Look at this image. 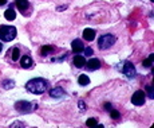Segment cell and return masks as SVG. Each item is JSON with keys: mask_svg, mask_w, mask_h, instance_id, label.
<instances>
[{"mask_svg": "<svg viewBox=\"0 0 154 128\" xmlns=\"http://www.w3.org/2000/svg\"><path fill=\"white\" fill-rule=\"evenodd\" d=\"M26 88L34 94H42L47 90V81L44 78H32L26 84Z\"/></svg>", "mask_w": 154, "mask_h": 128, "instance_id": "obj_1", "label": "cell"}, {"mask_svg": "<svg viewBox=\"0 0 154 128\" xmlns=\"http://www.w3.org/2000/svg\"><path fill=\"white\" fill-rule=\"evenodd\" d=\"M16 37V28L14 26H0V39L3 42H11Z\"/></svg>", "mask_w": 154, "mask_h": 128, "instance_id": "obj_2", "label": "cell"}, {"mask_svg": "<svg viewBox=\"0 0 154 128\" xmlns=\"http://www.w3.org/2000/svg\"><path fill=\"white\" fill-rule=\"evenodd\" d=\"M115 37L114 35H111V34H105V35H100L99 37V39H98V46H99V49H102V50H106V49H109V47H111L112 44L115 43Z\"/></svg>", "mask_w": 154, "mask_h": 128, "instance_id": "obj_3", "label": "cell"}, {"mask_svg": "<svg viewBox=\"0 0 154 128\" xmlns=\"http://www.w3.org/2000/svg\"><path fill=\"white\" fill-rule=\"evenodd\" d=\"M145 97H146V94L143 93L142 90H137L134 94L131 96V103L134 104V105H143L145 103Z\"/></svg>", "mask_w": 154, "mask_h": 128, "instance_id": "obj_4", "label": "cell"}, {"mask_svg": "<svg viewBox=\"0 0 154 128\" xmlns=\"http://www.w3.org/2000/svg\"><path fill=\"white\" fill-rule=\"evenodd\" d=\"M122 73L125 74L126 77H129V78L135 77V67H134V65H133L131 62H125V64H123V67H122Z\"/></svg>", "mask_w": 154, "mask_h": 128, "instance_id": "obj_5", "label": "cell"}, {"mask_svg": "<svg viewBox=\"0 0 154 128\" xmlns=\"http://www.w3.org/2000/svg\"><path fill=\"white\" fill-rule=\"evenodd\" d=\"M15 108L20 112H29L32 108H34V105L29 104L28 101H17V103L15 104Z\"/></svg>", "mask_w": 154, "mask_h": 128, "instance_id": "obj_6", "label": "cell"}, {"mask_svg": "<svg viewBox=\"0 0 154 128\" xmlns=\"http://www.w3.org/2000/svg\"><path fill=\"white\" fill-rule=\"evenodd\" d=\"M71 49H72V53H75V54H79V53L83 51V49H85L83 42H82L81 39H75V41H72Z\"/></svg>", "mask_w": 154, "mask_h": 128, "instance_id": "obj_7", "label": "cell"}, {"mask_svg": "<svg viewBox=\"0 0 154 128\" xmlns=\"http://www.w3.org/2000/svg\"><path fill=\"white\" fill-rule=\"evenodd\" d=\"M95 30H93V28H86L85 31H83V38L87 42H91V41H94L95 39Z\"/></svg>", "mask_w": 154, "mask_h": 128, "instance_id": "obj_8", "label": "cell"}, {"mask_svg": "<svg viewBox=\"0 0 154 128\" xmlns=\"http://www.w3.org/2000/svg\"><path fill=\"white\" fill-rule=\"evenodd\" d=\"M86 65H87L88 70H97V69H99L100 67V61L99 59H97V58H93V59H90Z\"/></svg>", "mask_w": 154, "mask_h": 128, "instance_id": "obj_9", "label": "cell"}, {"mask_svg": "<svg viewBox=\"0 0 154 128\" xmlns=\"http://www.w3.org/2000/svg\"><path fill=\"white\" fill-rule=\"evenodd\" d=\"M16 7L19 8L22 12H24L26 14V11L28 10V7H29V4H28V0H16Z\"/></svg>", "mask_w": 154, "mask_h": 128, "instance_id": "obj_10", "label": "cell"}, {"mask_svg": "<svg viewBox=\"0 0 154 128\" xmlns=\"http://www.w3.org/2000/svg\"><path fill=\"white\" fill-rule=\"evenodd\" d=\"M74 65H75L76 67H79V69L83 67L86 65V59L83 55H75V57H74Z\"/></svg>", "mask_w": 154, "mask_h": 128, "instance_id": "obj_11", "label": "cell"}, {"mask_svg": "<svg viewBox=\"0 0 154 128\" xmlns=\"http://www.w3.org/2000/svg\"><path fill=\"white\" fill-rule=\"evenodd\" d=\"M50 96L54 97V99H59V97L64 96V90L62 88H54L50 90Z\"/></svg>", "mask_w": 154, "mask_h": 128, "instance_id": "obj_12", "label": "cell"}, {"mask_svg": "<svg viewBox=\"0 0 154 128\" xmlns=\"http://www.w3.org/2000/svg\"><path fill=\"white\" fill-rule=\"evenodd\" d=\"M23 67H31L32 66V59L29 55H23L22 57V61H20Z\"/></svg>", "mask_w": 154, "mask_h": 128, "instance_id": "obj_13", "label": "cell"}, {"mask_svg": "<svg viewBox=\"0 0 154 128\" xmlns=\"http://www.w3.org/2000/svg\"><path fill=\"white\" fill-rule=\"evenodd\" d=\"M4 16L7 20H15V18H16V12L14 11V8H8L7 11L4 12Z\"/></svg>", "mask_w": 154, "mask_h": 128, "instance_id": "obj_14", "label": "cell"}, {"mask_svg": "<svg viewBox=\"0 0 154 128\" xmlns=\"http://www.w3.org/2000/svg\"><path fill=\"white\" fill-rule=\"evenodd\" d=\"M78 82H79L81 85L86 86V85L90 84V78H88L86 74H81V76H79V78H78Z\"/></svg>", "mask_w": 154, "mask_h": 128, "instance_id": "obj_15", "label": "cell"}, {"mask_svg": "<svg viewBox=\"0 0 154 128\" xmlns=\"http://www.w3.org/2000/svg\"><path fill=\"white\" fill-rule=\"evenodd\" d=\"M19 57H20V50L17 49V47H14V49H12V55H11L12 61L16 62L17 59H19Z\"/></svg>", "mask_w": 154, "mask_h": 128, "instance_id": "obj_16", "label": "cell"}, {"mask_svg": "<svg viewBox=\"0 0 154 128\" xmlns=\"http://www.w3.org/2000/svg\"><path fill=\"white\" fill-rule=\"evenodd\" d=\"M153 61H154V54H150L149 58L143 61V66L145 67H150V66H152V64H153Z\"/></svg>", "mask_w": 154, "mask_h": 128, "instance_id": "obj_17", "label": "cell"}, {"mask_svg": "<svg viewBox=\"0 0 154 128\" xmlns=\"http://www.w3.org/2000/svg\"><path fill=\"white\" fill-rule=\"evenodd\" d=\"M51 51H54V47H51V46H44L43 49H42V55H47L48 53H51Z\"/></svg>", "mask_w": 154, "mask_h": 128, "instance_id": "obj_18", "label": "cell"}, {"mask_svg": "<svg viewBox=\"0 0 154 128\" xmlns=\"http://www.w3.org/2000/svg\"><path fill=\"white\" fill-rule=\"evenodd\" d=\"M86 126H87V127H94V126H97V120H95V119H88V120L86 121Z\"/></svg>", "mask_w": 154, "mask_h": 128, "instance_id": "obj_19", "label": "cell"}, {"mask_svg": "<svg viewBox=\"0 0 154 128\" xmlns=\"http://www.w3.org/2000/svg\"><path fill=\"white\" fill-rule=\"evenodd\" d=\"M146 90H147V93H149V97H150V99H153V97H154V92H153V88H152V86H146Z\"/></svg>", "mask_w": 154, "mask_h": 128, "instance_id": "obj_20", "label": "cell"}, {"mask_svg": "<svg viewBox=\"0 0 154 128\" xmlns=\"http://www.w3.org/2000/svg\"><path fill=\"white\" fill-rule=\"evenodd\" d=\"M110 113H111V117H114V119H119V112H118V111L110 109Z\"/></svg>", "mask_w": 154, "mask_h": 128, "instance_id": "obj_21", "label": "cell"}, {"mask_svg": "<svg viewBox=\"0 0 154 128\" xmlns=\"http://www.w3.org/2000/svg\"><path fill=\"white\" fill-rule=\"evenodd\" d=\"M83 51H85V55H88V57H90V55H93V49H91V47H87V49H83Z\"/></svg>", "mask_w": 154, "mask_h": 128, "instance_id": "obj_22", "label": "cell"}, {"mask_svg": "<svg viewBox=\"0 0 154 128\" xmlns=\"http://www.w3.org/2000/svg\"><path fill=\"white\" fill-rule=\"evenodd\" d=\"M78 107H79V108H81V111H82V112L86 111V105H85V103H83V101H79V103H78Z\"/></svg>", "mask_w": 154, "mask_h": 128, "instance_id": "obj_23", "label": "cell"}, {"mask_svg": "<svg viewBox=\"0 0 154 128\" xmlns=\"http://www.w3.org/2000/svg\"><path fill=\"white\" fill-rule=\"evenodd\" d=\"M12 85H14L12 81H5V82H4V88H7V89H10Z\"/></svg>", "mask_w": 154, "mask_h": 128, "instance_id": "obj_24", "label": "cell"}, {"mask_svg": "<svg viewBox=\"0 0 154 128\" xmlns=\"http://www.w3.org/2000/svg\"><path fill=\"white\" fill-rule=\"evenodd\" d=\"M24 124H20V123H14V124H11V127H23Z\"/></svg>", "mask_w": 154, "mask_h": 128, "instance_id": "obj_25", "label": "cell"}, {"mask_svg": "<svg viewBox=\"0 0 154 128\" xmlns=\"http://www.w3.org/2000/svg\"><path fill=\"white\" fill-rule=\"evenodd\" d=\"M7 3V0H0V5H4Z\"/></svg>", "mask_w": 154, "mask_h": 128, "instance_id": "obj_26", "label": "cell"}, {"mask_svg": "<svg viewBox=\"0 0 154 128\" xmlns=\"http://www.w3.org/2000/svg\"><path fill=\"white\" fill-rule=\"evenodd\" d=\"M105 107H106V108H107V109H109V111H110V108H111V105H110V104H106V105H105Z\"/></svg>", "mask_w": 154, "mask_h": 128, "instance_id": "obj_27", "label": "cell"}, {"mask_svg": "<svg viewBox=\"0 0 154 128\" xmlns=\"http://www.w3.org/2000/svg\"><path fill=\"white\" fill-rule=\"evenodd\" d=\"M2 49H3V46H2V43H0V51H2Z\"/></svg>", "mask_w": 154, "mask_h": 128, "instance_id": "obj_28", "label": "cell"}, {"mask_svg": "<svg viewBox=\"0 0 154 128\" xmlns=\"http://www.w3.org/2000/svg\"><path fill=\"white\" fill-rule=\"evenodd\" d=\"M152 2H153V0H152Z\"/></svg>", "mask_w": 154, "mask_h": 128, "instance_id": "obj_29", "label": "cell"}]
</instances>
